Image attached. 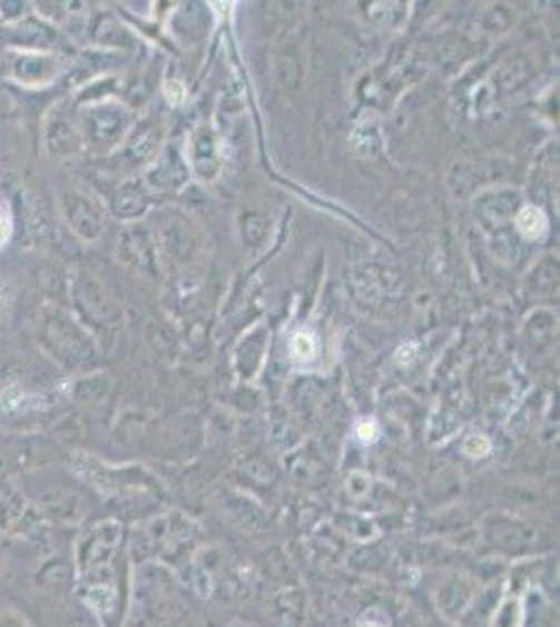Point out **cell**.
<instances>
[{
	"label": "cell",
	"instance_id": "ba28073f",
	"mask_svg": "<svg viewBox=\"0 0 560 627\" xmlns=\"http://www.w3.org/2000/svg\"><path fill=\"white\" fill-rule=\"evenodd\" d=\"M23 521V504L16 496L0 493V531H9Z\"/></svg>",
	"mask_w": 560,
	"mask_h": 627
},
{
	"label": "cell",
	"instance_id": "6da1fadb",
	"mask_svg": "<svg viewBox=\"0 0 560 627\" xmlns=\"http://www.w3.org/2000/svg\"><path fill=\"white\" fill-rule=\"evenodd\" d=\"M121 542V529L118 523H99L92 527L82 542L78 543V552H76V562H78V571L85 579L101 576L102 571L111 565V559L118 552V546Z\"/></svg>",
	"mask_w": 560,
	"mask_h": 627
},
{
	"label": "cell",
	"instance_id": "30bf717a",
	"mask_svg": "<svg viewBox=\"0 0 560 627\" xmlns=\"http://www.w3.org/2000/svg\"><path fill=\"white\" fill-rule=\"evenodd\" d=\"M490 450V441L485 440L483 435H473L466 440V452L471 457H483Z\"/></svg>",
	"mask_w": 560,
	"mask_h": 627
},
{
	"label": "cell",
	"instance_id": "9c48e42d",
	"mask_svg": "<svg viewBox=\"0 0 560 627\" xmlns=\"http://www.w3.org/2000/svg\"><path fill=\"white\" fill-rule=\"evenodd\" d=\"M291 352H293V356L299 357V360H312L316 356V341L312 335L297 333L291 341Z\"/></svg>",
	"mask_w": 560,
	"mask_h": 627
},
{
	"label": "cell",
	"instance_id": "8fae6325",
	"mask_svg": "<svg viewBox=\"0 0 560 627\" xmlns=\"http://www.w3.org/2000/svg\"><path fill=\"white\" fill-rule=\"evenodd\" d=\"M166 95H168V101L171 105H180V102L185 101V86H183V82H178V80H171L166 86Z\"/></svg>",
	"mask_w": 560,
	"mask_h": 627
},
{
	"label": "cell",
	"instance_id": "4fadbf2b",
	"mask_svg": "<svg viewBox=\"0 0 560 627\" xmlns=\"http://www.w3.org/2000/svg\"><path fill=\"white\" fill-rule=\"evenodd\" d=\"M0 627H26V624L16 615H4L0 617Z\"/></svg>",
	"mask_w": 560,
	"mask_h": 627
},
{
	"label": "cell",
	"instance_id": "5b68a950",
	"mask_svg": "<svg viewBox=\"0 0 560 627\" xmlns=\"http://www.w3.org/2000/svg\"><path fill=\"white\" fill-rule=\"evenodd\" d=\"M47 147L49 151L55 155H66V153H73L78 149V135L73 130V126L69 124L68 119L63 116H55L49 119L47 126Z\"/></svg>",
	"mask_w": 560,
	"mask_h": 627
},
{
	"label": "cell",
	"instance_id": "7a4b0ae2",
	"mask_svg": "<svg viewBox=\"0 0 560 627\" xmlns=\"http://www.w3.org/2000/svg\"><path fill=\"white\" fill-rule=\"evenodd\" d=\"M42 341L52 356L61 360H76L80 354L78 331L61 312H49L42 323Z\"/></svg>",
	"mask_w": 560,
	"mask_h": 627
},
{
	"label": "cell",
	"instance_id": "7c38bea8",
	"mask_svg": "<svg viewBox=\"0 0 560 627\" xmlns=\"http://www.w3.org/2000/svg\"><path fill=\"white\" fill-rule=\"evenodd\" d=\"M374 433H376V429H374L373 421H364L357 427V435L364 441L373 440Z\"/></svg>",
	"mask_w": 560,
	"mask_h": 627
},
{
	"label": "cell",
	"instance_id": "277c9868",
	"mask_svg": "<svg viewBox=\"0 0 560 627\" xmlns=\"http://www.w3.org/2000/svg\"><path fill=\"white\" fill-rule=\"evenodd\" d=\"M63 209H66V216H68L71 228H73L78 235H82V237L86 238H92L97 235V231H99L97 216H95L90 204H88L86 199H82L80 195H66Z\"/></svg>",
	"mask_w": 560,
	"mask_h": 627
},
{
	"label": "cell",
	"instance_id": "52a82bcc",
	"mask_svg": "<svg viewBox=\"0 0 560 627\" xmlns=\"http://www.w3.org/2000/svg\"><path fill=\"white\" fill-rule=\"evenodd\" d=\"M517 226H519V233L525 238H540L546 228H548V221L543 216V212H540L538 207H525L519 216H517Z\"/></svg>",
	"mask_w": 560,
	"mask_h": 627
},
{
	"label": "cell",
	"instance_id": "8992f818",
	"mask_svg": "<svg viewBox=\"0 0 560 627\" xmlns=\"http://www.w3.org/2000/svg\"><path fill=\"white\" fill-rule=\"evenodd\" d=\"M18 40L19 45L28 47L30 51L40 52L51 47L52 40H55V32H52L49 23L28 19V21L19 23Z\"/></svg>",
	"mask_w": 560,
	"mask_h": 627
},
{
	"label": "cell",
	"instance_id": "3957f363",
	"mask_svg": "<svg viewBox=\"0 0 560 627\" xmlns=\"http://www.w3.org/2000/svg\"><path fill=\"white\" fill-rule=\"evenodd\" d=\"M55 57L45 52H19L11 66L13 78L26 86L49 85L55 78Z\"/></svg>",
	"mask_w": 560,
	"mask_h": 627
}]
</instances>
